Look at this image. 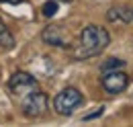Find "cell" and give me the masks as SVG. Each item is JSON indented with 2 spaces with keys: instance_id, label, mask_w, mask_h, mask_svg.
Here are the masks:
<instances>
[{
  "instance_id": "6da1fadb",
  "label": "cell",
  "mask_w": 133,
  "mask_h": 127,
  "mask_svg": "<svg viewBox=\"0 0 133 127\" xmlns=\"http://www.w3.org/2000/svg\"><path fill=\"white\" fill-rule=\"evenodd\" d=\"M109 43H111V35L104 27L88 25L80 33V41H78V47L74 49V58L76 60H86V58L98 55L107 49Z\"/></svg>"
},
{
  "instance_id": "7a4b0ae2",
  "label": "cell",
  "mask_w": 133,
  "mask_h": 127,
  "mask_svg": "<svg viewBox=\"0 0 133 127\" xmlns=\"http://www.w3.org/2000/svg\"><path fill=\"white\" fill-rule=\"evenodd\" d=\"M82 103H84L82 92H80L78 88L68 86V88H64L62 92H57V96L53 98V109H55V113L68 117V115H72V113L76 111Z\"/></svg>"
},
{
  "instance_id": "3957f363",
  "label": "cell",
  "mask_w": 133,
  "mask_h": 127,
  "mask_svg": "<svg viewBox=\"0 0 133 127\" xmlns=\"http://www.w3.org/2000/svg\"><path fill=\"white\" fill-rule=\"evenodd\" d=\"M47 109V94L41 92L39 88L23 96V115H27L29 119H37L41 117Z\"/></svg>"
},
{
  "instance_id": "277c9868",
  "label": "cell",
  "mask_w": 133,
  "mask_h": 127,
  "mask_svg": "<svg viewBox=\"0 0 133 127\" xmlns=\"http://www.w3.org/2000/svg\"><path fill=\"white\" fill-rule=\"evenodd\" d=\"M8 88H10V92L17 96H27L29 92H33L39 88V84H37V80L29 74V72H17V74H12L10 80H8Z\"/></svg>"
},
{
  "instance_id": "5b68a950",
  "label": "cell",
  "mask_w": 133,
  "mask_h": 127,
  "mask_svg": "<svg viewBox=\"0 0 133 127\" xmlns=\"http://www.w3.org/2000/svg\"><path fill=\"white\" fill-rule=\"evenodd\" d=\"M100 84L109 94H119L129 86V76L123 70H111V72H104Z\"/></svg>"
},
{
  "instance_id": "8992f818",
  "label": "cell",
  "mask_w": 133,
  "mask_h": 127,
  "mask_svg": "<svg viewBox=\"0 0 133 127\" xmlns=\"http://www.w3.org/2000/svg\"><path fill=\"white\" fill-rule=\"evenodd\" d=\"M41 39L47 43V45H55V47H68V41L64 37V31L62 27L57 25H47L43 33H41Z\"/></svg>"
},
{
  "instance_id": "52a82bcc",
  "label": "cell",
  "mask_w": 133,
  "mask_h": 127,
  "mask_svg": "<svg viewBox=\"0 0 133 127\" xmlns=\"http://www.w3.org/2000/svg\"><path fill=\"white\" fill-rule=\"evenodd\" d=\"M107 21L109 23H131L133 21V10L131 8H125V6H113L109 12H107Z\"/></svg>"
},
{
  "instance_id": "ba28073f",
  "label": "cell",
  "mask_w": 133,
  "mask_h": 127,
  "mask_svg": "<svg viewBox=\"0 0 133 127\" xmlns=\"http://www.w3.org/2000/svg\"><path fill=\"white\" fill-rule=\"evenodd\" d=\"M15 43H17V41H15L12 33H10L8 29H6L4 21L0 18V45H2L4 49H12V47H15Z\"/></svg>"
},
{
  "instance_id": "9c48e42d",
  "label": "cell",
  "mask_w": 133,
  "mask_h": 127,
  "mask_svg": "<svg viewBox=\"0 0 133 127\" xmlns=\"http://www.w3.org/2000/svg\"><path fill=\"white\" fill-rule=\"evenodd\" d=\"M125 66L123 60H119V58H111V60H107V62L100 63V72L104 74V72H111V70H121Z\"/></svg>"
},
{
  "instance_id": "30bf717a",
  "label": "cell",
  "mask_w": 133,
  "mask_h": 127,
  "mask_svg": "<svg viewBox=\"0 0 133 127\" xmlns=\"http://www.w3.org/2000/svg\"><path fill=\"white\" fill-rule=\"evenodd\" d=\"M41 12H43V16L51 18V16L57 12V0H49V2H45L43 8H41Z\"/></svg>"
},
{
  "instance_id": "8fae6325",
  "label": "cell",
  "mask_w": 133,
  "mask_h": 127,
  "mask_svg": "<svg viewBox=\"0 0 133 127\" xmlns=\"http://www.w3.org/2000/svg\"><path fill=\"white\" fill-rule=\"evenodd\" d=\"M102 109L104 107H100L96 113H90V115H84V121H88V119H94V117H98V115H102Z\"/></svg>"
},
{
  "instance_id": "7c38bea8",
  "label": "cell",
  "mask_w": 133,
  "mask_h": 127,
  "mask_svg": "<svg viewBox=\"0 0 133 127\" xmlns=\"http://www.w3.org/2000/svg\"><path fill=\"white\" fill-rule=\"evenodd\" d=\"M0 2H8V4H21L23 0H0Z\"/></svg>"
},
{
  "instance_id": "4fadbf2b",
  "label": "cell",
  "mask_w": 133,
  "mask_h": 127,
  "mask_svg": "<svg viewBox=\"0 0 133 127\" xmlns=\"http://www.w3.org/2000/svg\"><path fill=\"white\" fill-rule=\"evenodd\" d=\"M57 2H74V0H57Z\"/></svg>"
}]
</instances>
